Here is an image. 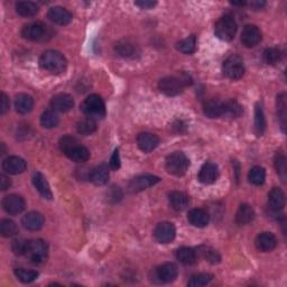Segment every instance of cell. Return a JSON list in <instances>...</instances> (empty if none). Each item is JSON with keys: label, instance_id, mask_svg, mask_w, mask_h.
<instances>
[{"label": "cell", "instance_id": "6da1fadb", "mask_svg": "<svg viewBox=\"0 0 287 287\" xmlns=\"http://www.w3.org/2000/svg\"><path fill=\"white\" fill-rule=\"evenodd\" d=\"M39 66L52 74H61L66 70L67 61L58 50H46L39 58Z\"/></svg>", "mask_w": 287, "mask_h": 287}, {"label": "cell", "instance_id": "7a4b0ae2", "mask_svg": "<svg viewBox=\"0 0 287 287\" xmlns=\"http://www.w3.org/2000/svg\"><path fill=\"white\" fill-rule=\"evenodd\" d=\"M81 110L84 115L91 119H102L106 116V105L98 94H90L83 101Z\"/></svg>", "mask_w": 287, "mask_h": 287}, {"label": "cell", "instance_id": "3957f363", "mask_svg": "<svg viewBox=\"0 0 287 287\" xmlns=\"http://www.w3.org/2000/svg\"><path fill=\"white\" fill-rule=\"evenodd\" d=\"M237 33V22L231 15H224L216 22V36L224 42L232 41Z\"/></svg>", "mask_w": 287, "mask_h": 287}, {"label": "cell", "instance_id": "277c9868", "mask_svg": "<svg viewBox=\"0 0 287 287\" xmlns=\"http://www.w3.org/2000/svg\"><path fill=\"white\" fill-rule=\"evenodd\" d=\"M190 161L182 151H175L167 156L165 167L166 171L175 176H183L188 172Z\"/></svg>", "mask_w": 287, "mask_h": 287}, {"label": "cell", "instance_id": "5b68a950", "mask_svg": "<svg viewBox=\"0 0 287 287\" xmlns=\"http://www.w3.org/2000/svg\"><path fill=\"white\" fill-rule=\"evenodd\" d=\"M48 255V246L42 239L28 241L25 256L34 264H42L46 260Z\"/></svg>", "mask_w": 287, "mask_h": 287}, {"label": "cell", "instance_id": "8992f818", "mask_svg": "<svg viewBox=\"0 0 287 287\" xmlns=\"http://www.w3.org/2000/svg\"><path fill=\"white\" fill-rule=\"evenodd\" d=\"M223 74L230 80H239L245 74V64L243 59L239 55L232 54L224 61L223 63Z\"/></svg>", "mask_w": 287, "mask_h": 287}, {"label": "cell", "instance_id": "52a82bcc", "mask_svg": "<svg viewBox=\"0 0 287 287\" xmlns=\"http://www.w3.org/2000/svg\"><path fill=\"white\" fill-rule=\"evenodd\" d=\"M185 83L182 77L176 76H167L162 79L159 83V89L162 93H164L168 97H175L183 92Z\"/></svg>", "mask_w": 287, "mask_h": 287}, {"label": "cell", "instance_id": "ba28073f", "mask_svg": "<svg viewBox=\"0 0 287 287\" xmlns=\"http://www.w3.org/2000/svg\"><path fill=\"white\" fill-rule=\"evenodd\" d=\"M48 35V28L43 22H31L27 24L21 30V36L28 41H44Z\"/></svg>", "mask_w": 287, "mask_h": 287}, {"label": "cell", "instance_id": "9c48e42d", "mask_svg": "<svg viewBox=\"0 0 287 287\" xmlns=\"http://www.w3.org/2000/svg\"><path fill=\"white\" fill-rule=\"evenodd\" d=\"M160 181L161 178L154 175H148V174H146V175H139L134 177L132 181L129 182L128 190L131 193H139L144 190L154 187V185Z\"/></svg>", "mask_w": 287, "mask_h": 287}, {"label": "cell", "instance_id": "30bf717a", "mask_svg": "<svg viewBox=\"0 0 287 287\" xmlns=\"http://www.w3.org/2000/svg\"><path fill=\"white\" fill-rule=\"evenodd\" d=\"M176 229L171 222H161L154 230V237L160 244H170L175 239Z\"/></svg>", "mask_w": 287, "mask_h": 287}, {"label": "cell", "instance_id": "8fae6325", "mask_svg": "<svg viewBox=\"0 0 287 287\" xmlns=\"http://www.w3.org/2000/svg\"><path fill=\"white\" fill-rule=\"evenodd\" d=\"M25 200L20 195L10 194L5 196L3 200L4 210L10 216H18L25 210Z\"/></svg>", "mask_w": 287, "mask_h": 287}, {"label": "cell", "instance_id": "7c38bea8", "mask_svg": "<svg viewBox=\"0 0 287 287\" xmlns=\"http://www.w3.org/2000/svg\"><path fill=\"white\" fill-rule=\"evenodd\" d=\"M241 43L245 47L251 48L257 46L262 41V33L255 25H246L241 33Z\"/></svg>", "mask_w": 287, "mask_h": 287}, {"label": "cell", "instance_id": "4fadbf2b", "mask_svg": "<svg viewBox=\"0 0 287 287\" xmlns=\"http://www.w3.org/2000/svg\"><path fill=\"white\" fill-rule=\"evenodd\" d=\"M178 275V269L175 264L173 263H165L157 267L156 269V277L159 278L161 283L168 284L172 283L176 279Z\"/></svg>", "mask_w": 287, "mask_h": 287}, {"label": "cell", "instance_id": "5bb4252c", "mask_svg": "<svg viewBox=\"0 0 287 287\" xmlns=\"http://www.w3.org/2000/svg\"><path fill=\"white\" fill-rule=\"evenodd\" d=\"M26 162L18 156H9L3 162V170L11 174V175H18L26 171Z\"/></svg>", "mask_w": 287, "mask_h": 287}, {"label": "cell", "instance_id": "9a60e30c", "mask_svg": "<svg viewBox=\"0 0 287 287\" xmlns=\"http://www.w3.org/2000/svg\"><path fill=\"white\" fill-rule=\"evenodd\" d=\"M47 17L50 21L54 22V24L61 26L69 25L73 18L72 14L69 10L63 7H60V6L50 8L47 13Z\"/></svg>", "mask_w": 287, "mask_h": 287}, {"label": "cell", "instance_id": "2e32d148", "mask_svg": "<svg viewBox=\"0 0 287 287\" xmlns=\"http://www.w3.org/2000/svg\"><path fill=\"white\" fill-rule=\"evenodd\" d=\"M50 107L54 111L69 112L74 107V100L67 93H59L50 100Z\"/></svg>", "mask_w": 287, "mask_h": 287}, {"label": "cell", "instance_id": "e0dca14e", "mask_svg": "<svg viewBox=\"0 0 287 287\" xmlns=\"http://www.w3.org/2000/svg\"><path fill=\"white\" fill-rule=\"evenodd\" d=\"M256 248L262 252L273 251L277 246V238L272 232H262L255 240Z\"/></svg>", "mask_w": 287, "mask_h": 287}, {"label": "cell", "instance_id": "ac0fdd59", "mask_svg": "<svg viewBox=\"0 0 287 287\" xmlns=\"http://www.w3.org/2000/svg\"><path fill=\"white\" fill-rule=\"evenodd\" d=\"M44 217L36 211L28 212L21 219L22 227L30 230V231H38V230H41L44 226Z\"/></svg>", "mask_w": 287, "mask_h": 287}, {"label": "cell", "instance_id": "d6986e66", "mask_svg": "<svg viewBox=\"0 0 287 287\" xmlns=\"http://www.w3.org/2000/svg\"><path fill=\"white\" fill-rule=\"evenodd\" d=\"M219 177V168L215 163L207 162L201 167L199 172V181L203 184H213Z\"/></svg>", "mask_w": 287, "mask_h": 287}, {"label": "cell", "instance_id": "ffe728a7", "mask_svg": "<svg viewBox=\"0 0 287 287\" xmlns=\"http://www.w3.org/2000/svg\"><path fill=\"white\" fill-rule=\"evenodd\" d=\"M160 144V138L154 134L140 133L137 136V145L140 150L144 153H150Z\"/></svg>", "mask_w": 287, "mask_h": 287}, {"label": "cell", "instance_id": "44dd1931", "mask_svg": "<svg viewBox=\"0 0 287 287\" xmlns=\"http://www.w3.org/2000/svg\"><path fill=\"white\" fill-rule=\"evenodd\" d=\"M268 206L272 212L278 213L285 206V194L280 189L274 188L268 193Z\"/></svg>", "mask_w": 287, "mask_h": 287}, {"label": "cell", "instance_id": "7402d4cb", "mask_svg": "<svg viewBox=\"0 0 287 287\" xmlns=\"http://www.w3.org/2000/svg\"><path fill=\"white\" fill-rule=\"evenodd\" d=\"M188 220L196 228H204L210 221V217L203 209H192L188 215Z\"/></svg>", "mask_w": 287, "mask_h": 287}, {"label": "cell", "instance_id": "603a6c76", "mask_svg": "<svg viewBox=\"0 0 287 287\" xmlns=\"http://www.w3.org/2000/svg\"><path fill=\"white\" fill-rule=\"evenodd\" d=\"M33 184L39 192V194L43 196V198L47 199V200H52V198H53L52 191H50L49 184H48V182L46 181V178H45V176L43 175L42 173L34 174Z\"/></svg>", "mask_w": 287, "mask_h": 287}, {"label": "cell", "instance_id": "cb8c5ba5", "mask_svg": "<svg viewBox=\"0 0 287 287\" xmlns=\"http://www.w3.org/2000/svg\"><path fill=\"white\" fill-rule=\"evenodd\" d=\"M33 107H34V100L31 95L25 93H19L18 95H16L15 108L18 114L20 115L30 114V112L33 110Z\"/></svg>", "mask_w": 287, "mask_h": 287}, {"label": "cell", "instance_id": "d4e9b609", "mask_svg": "<svg viewBox=\"0 0 287 287\" xmlns=\"http://www.w3.org/2000/svg\"><path fill=\"white\" fill-rule=\"evenodd\" d=\"M223 111V102L217 99H210L203 105V112L207 118L215 119V118L222 117Z\"/></svg>", "mask_w": 287, "mask_h": 287}, {"label": "cell", "instance_id": "484cf974", "mask_svg": "<svg viewBox=\"0 0 287 287\" xmlns=\"http://www.w3.org/2000/svg\"><path fill=\"white\" fill-rule=\"evenodd\" d=\"M255 218V211L252 207L244 203L239 206V209L236 213V222H237L239 226H246V224H249L250 222H252Z\"/></svg>", "mask_w": 287, "mask_h": 287}, {"label": "cell", "instance_id": "4316f807", "mask_svg": "<svg viewBox=\"0 0 287 287\" xmlns=\"http://www.w3.org/2000/svg\"><path fill=\"white\" fill-rule=\"evenodd\" d=\"M90 181L95 185H105L109 179V168L106 164H101L91 171L89 175Z\"/></svg>", "mask_w": 287, "mask_h": 287}, {"label": "cell", "instance_id": "83f0119b", "mask_svg": "<svg viewBox=\"0 0 287 287\" xmlns=\"http://www.w3.org/2000/svg\"><path fill=\"white\" fill-rule=\"evenodd\" d=\"M168 201L171 206L176 211H183L189 205V196L179 191H173L168 194Z\"/></svg>", "mask_w": 287, "mask_h": 287}, {"label": "cell", "instance_id": "f1b7e54d", "mask_svg": "<svg viewBox=\"0 0 287 287\" xmlns=\"http://www.w3.org/2000/svg\"><path fill=\"white\" fill-rule=\"evenodd\" d=\"M64 155L75 163H84L90 159L89 149L80 144L75 145L74 147H72L69 151H66Z\"/></svg>", "mask_w": 287, "mask_h": 287}, {"label": "cell", "instance_id": "f546056e", "mask_svg": "<svg viewBox=\"0 0 287 287\" xmlns=\"http://www.w3.org/2000/svg\"><path fill=\"white\" fill-rule=\"evenodd\" d=\"M243 114V107H241L236 100H228L223 102L222 117L227 119H236Z\"/></svg>", "mask_w": 287, "mask_h": 287}, {"label": "cell", "instance_id": "4dcf8cb0", "mask_svg": "<svg viewBox=\"0 0 287 287\" xmlns=\"http://www.w3.org/2000/svg\"><path fill=\"white\" fill-rule=\"evenodd\" d=\"M177 260L183 265H193L198 260V254L196 251L189 247H182L176 251Z\"/></svg>", "mask_w": 287, "mask_h": 287}, {"label": "cell", "instance_id": "1f68e13d", "mask_svg": "<svg viewBox=\"0 0 287 287\" xmlns=\"http://www.w3.org/2000/svg\"><path fill=\"white\" fill-rule=\"evenodd\" d=\"M116 52L122 58L133 59L138 54V48L136 45L128 41H122L116 44Z\"/></svg>", "mask_w": 287, "mask_h": 287}, {"label": "cell", "instance_id": "d6a6232c", "mask_svg": "<svg viewBox=\"0 0 287 287\" xmlns=\"http://www.w3.org/2000/svg\"><path fill=\"white\" fill-rule=\"evenodd\" d=\"M16 11L21 17H33L38 13V6L33 2H18L16 4Z\"/></svg>", "mask_w": 287, "mask_h": 287}, {"label": "cell", "instance_id": "836d02e7", "mask_svg": "<svg viewBox=\"0 0 287 287\" xmlns=\"http://www.w3.org/2000/svg\"><path fill=\"white\" fill-rule=\"evenodd\" d=\"M266 131V118L264 115L262 106L259 103L256 105L255 108V132L257 136H263V134Z\"/></svg>", "mask_w": 287, "mask_h": 287}, {"label": "cell", "instance_id": "e575fe53", "mask_svg": "<svg viewBox=\"0 0 287 287\" xmlns=\"http://www.w3.org/2000/svg\"><path fill=\"white\" fill-rule=\"evenodd\" d=\"M287 103H286V94L280 93L277 95V116L280 123V128L285 133L286 129V117H287Z\"/></svg>", "mask_w": 287, "mask_h": 287}, {"label": "cell", "instance_id": "d590c367", "mask_svg": "<svg viewBox=\"0 0 287 287\" xmlns=\"http://www.w3.org/2000/svg\"><path fill=\"white\" fill-rule=\"evenodd\" d=\"M76 129L79 134L83 135V136H89V135H92L97 131V122H95L94 119L87 117L77 122Z\"/></svg>", "mask_w": 287, "mask_h": 287}, {"label": "cell", "instance_id": "8d00e7d4", "mask_svg": "<svg viewBox=\"0 0 287 287\" xmlns=\"http://www.w3.org/2000/svg\"><path fill=\"white\" fill-rule=\"evenodd\" d=\"M248 179L251 184L256 185V187H259L263 185L264 182L266 179V171L264 167L260 166H254L249 171L248 174Z\"/></svg>", "mask_w": 287, "mask_h": 287}, {"label": "cell", "instance_id": "74e56055", "mask_svg": "<svg viewBox=\"0 0 287 287\" xmlns=\"http://www.w3.org/2000/svg\"><path fill=\"white\" fill-rule=\"evenodd\" d=\"M59 122H60V118L54 110L44 111L41 116V125L44 128L52 129L58 126Z\"/></svg>", "mask_w": 287, "mask_h": 287}, {"label": "cell", "instance_id": "f35d334b", "mask_svg": "<svg viewBox=\"0 0 287 287\" xmlns=\"http://www.w3.org/2000/svg\"><path fill=\"white\" fill-rule=\"evenodd\" d=\"M196 254H200L201 257H203L206 262H209L211 264H219L221 260V257L219 255V252L211 248V247L201 246L198 248Z\"/></svg>", "mask_w": 287, "mask_h": 287}, {"label": "cell", "instance_id": "ab89813d", "mask_svg": "<svg viewBox=\"0 0 287 287\" xmlns=\"http://www.w3.org/2000/svg\"><path fill=\"white\" fill-rule=\"evenodd\" d=\"M176 48L184 54H192L196 50V37L191 35L176 44Z\"/></svg>", "mask_w": 287, "mask_h": 287}, {"label": "cell", "instance_id": "60d3db41", "mask_svg": "<svg viewBox=\"0 0 287 287\" xmlns=\"http://www.w3.org/2000/svg\"><path fill=\"white\" fill-rule=\"evenodd\" d=\"M0 233L5 238L15 237L18 233V227H17V224L14 221L9 220V219H5L0 223Z\"/></svg>", "mask_w": 287, "mask_h": 287}, {"label": "cell", "instance_id": "b9f144b4", "mask_svg": "<svg viewBox=\"0 0 287 287\" xmlns=\"http://www.w3.org/2000/svg\"><path fill=\"white\" fill-rule=\"evenodd\" d=\"M15 275L16 277L24 284H30L33 283L34 280H36L38 277V273L35 271H31V269H25V268H17L15 269Z\"/></svg>", "mask_w": 287, "mask_h": 287}, {"label": "cell", "instance_id": "7bdbcfd3", "mask_svg": "<svg viewBox=\"0 0 287 287\" xmlns=\"http://www.w3.org/2000/svg\"><path fill=\"white\" fill-rule=\"evenodd\" d=\"M283 52L278 47H269L264 52V60L267 64L275 65L283 59Z\"/></svg>", "mask_w": 287, "mask_h": 287}, {"label": "cell", "instance_id": "ee69618b", "mask_svg": "<svg viewBox=\"0 0 287 287\" xmlns=\"http://www.w3.org/2000/svg\"><path fill=\"white\" fill-rule=\"evenodd\" d=\"M212 278H213V276L211 274H206V273L196 274V275H193V276L190 278V280L188 282V286H190V287H203V286L209 284L212 280Z\"/></svg>", "mask_w": 287, "mask_h": 287}, {"label": "cell", "instance_id": "f6af8a7d", "mask_svg": "<svg viewBox=\"0 0 287 287\" xmlns=\"http://www.w3.org/2000/svg\"><path fill=\"white\" fill-rule=\"evenodd\" d=\"M27 246H28L27 240L22 238H16L13 240V243H11V250H13L14 254L17 256H22V255L25 256Z\"/></svg>", "mask_w": 287, "mask_h": 287}, {"label": "cell", "instance_id": "bcb514c9", "mask_svg": "<svg viewBox=\"0 0 287 287\" xmlns=\"http://www.w3.org/2000/svg\"><path fill=\"white\" fill-rule=\"evenodd\" d=\"M275 167L278 175L282 177L283 181L286 178V157L283 153H277L275 156Z\"/></svg>", "mask_w": 287, "mask_h": 287}, {"label": "cell", "instance_id": "7dc6e473", "mask_svg": "<svg viewBox=\"0 0 287 287\" xmlns=\"http://www.w3.org/2000/svg\"><path fill=\"white\" fill-rule=\"evenodd\" d=\"M77 144L79 142L76 138L72 136H64L60 140V149L62 150V153L65 154L66 151H69L72 147H74V146Z\"/></svg>", "mask_w": 287, "mask_h": 287}, {"label": "cell", "instance_id": "c3c4849f", "mask_svg": "<svg viewBox=\"0 0 287 287\" xmlns=\"http://www.w3.org/2000/svg\"><path fill=\"white\" fill-rule=\"evenodd\" d=\"M109 165H110V168H111L112 171L119 170V167H120V156H119V150H118V149H116L114 151V154H112Z\"/></svg>", "mask_w": 287, "mask_h": 287}, {"label": "cell", "instance_id": "681fc988", "mask_svg": "<svg viewBox=\"0 0 287 287\" xmlns=\"http://www.w3.org/2000/svg\"><path fill=\"white\" fill-rule=\"evenodd\" d=\"M121 198H122L121 190L118 187H112L108 192V199L111 202H118Z\"/></svg>", "mask_w": 287, "mask_h": 287}, {"label": "cell", "instance_id": "f907efd6", "mask_svg": "<svg viewBox=\"0 0 287 287\" xmlns=\"http://www.w3.org/2000/svg\"><path fill=\"white\" fill-rule=\"evenodd\" d=\"M0 98H2L0 99V114L4 115L9 109V99L5 93H2V97Z\"/></svg>", "mask_w": 287, "mask_h": 287}, {"label": "cell", "instance_id": "816d5d0a", "mask_svg": "<svg viewBox=\"0 0 287 287\" xmlns=\"http://www.w3.org/2000/svg\"><path fill=\"white\" fill-rule=\"evenodd\" d=\"M156 2H149V0H142V2H136L135 5L138 6L142 9H150L156 6Z\"/></svg>", "mask_w": 287, "mask_h": 287}, {"label": "cell", "instance_id": "f5cc1de1", "mask_svg": "<svg viewBox=\"0 0 287 287\" xmlns=\"http://www.w3.org/2000/svg\"><path fill=\"white\" fill-rule=\"evenodd\" d=\"M11 185V181L8 176L6 175H0V188H2V191H6L10 188Z\"/></svg>", "mask_w": 287, "mask_h": 287}, {"label": "cell", "instance_id": "db71d44e", "mask_svg": "<svg viewBox=\"0 0 287 287\" xmlns=\"http://www.w3.org/2000/svg\"><path fill=\"white\" fill-rule=\"evenodd\" d=\"M252 8L254 9H256V10H259V9H262L263 7H265V5H266V3L265 2H251L250 4H249Z\"/></svg>", "mask_w": 287, "mask_h": 287}]
</instances>
